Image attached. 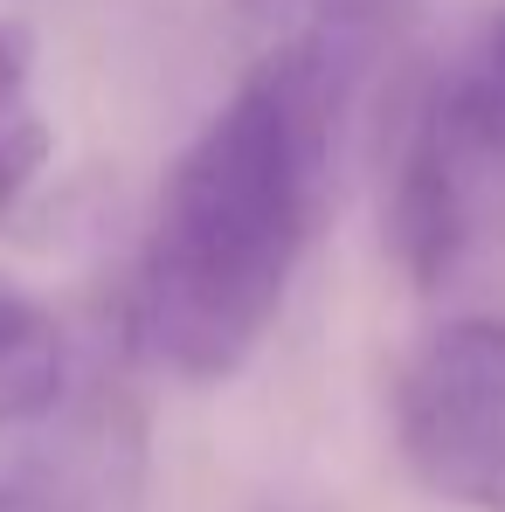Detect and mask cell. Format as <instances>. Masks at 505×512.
<instances>
[{
  "mask_svg": "<svg viewBox=\"0 0 505 512\" xmlns=\"http://www.w3.org/2000/svg\"><path fill=\"white\" fill-rule=\"evenodd\" d=\"M353 77V21H312L243 70L167 167L132 284V333L160 374L208 388L270 340L333 208Z\"/></svg>",
  "mask_w": 505,
  "mask_h": 512,
  "instance_id": "obj_1",
  "label": "cell"
},
{
  "mask_svg": "<svg viewBox=\"0 0 505 512\" xmlns=\"http://www.w3.org/2000/svg\"><path fill=\"white\" fill-rule=\"evenodd\" d=\"M485 70L505 84V7L492 14V28H485Z\"/></svg>",
  "mask_w": 505,
  "mask_h": 512,
  "instance_id": "obj_8",
  "label": "cell"
},
{
  "mask_svg": "<svg viewBox=\"0 0 505 512\" xmlns=\"http://www.w3.org/2000/svg\"><path fill=\"white\" fill-rule=\"evenodd\" d=\"M35 28L0 14V215L21 208V194L42 180L49 153H56V125L42 118V97H35Z\"/></svg>",
  "mask_w": 505,
  "mask_h": 512,
  "instance_id": "obj_4",
  "label": "cell"
},
{
  "mask_svg": "<svg viewBox=\"0 0 505 512\" xmlns=\"http://www.w3.org/2000/svg\"><path fill=\"white\" fill-rule=\"evenodd\" d=\"M250 7H256V14H270V7H277V0H250Z\"/></svg>",
  "mask_w": 505,
  "mask_h": 512,
  "instance_id": "obj_9",
  "label": "cell"
},
{
  "mask_svg": "<svg viewBox=\"0 0 505 512\" xmlns=\"http://www.w3.org/2000/svg\"><path fill=\"white\" fill-rule=\"evenodd\" d=\"M388 180V243L409 284L443 291L505 215V84L471 63L416 97Z\"/></svg>",
  "mask_w": 505,
  "mask_h": 512,
  "instance_id": "obj_2",
  "label": "cell"
},
{
  "mask_svg": "<svg viewBox=\"0 0 505 512\" xmlns=\"http://www.w3.org/2000/svg\"><path fill=\"white\" fill-rule=\"evenodd\" d=\"M56 402H63V340L56 333L0 353V429L28 423V416H49Z\"/></svg>",
  "mask_w": 505,
  "mask_h": 512,
  "instance_id": "obj_5",
  "label": "cell"
},
{
  "mask_svg": "<svg viewBox=\"0 0 505 512\" xmlns=\"http://www.w3.org/2000/svg\"><path fill=\"white\" fill-rule=\"evenodd\" d=\"M42 333H56L49 326V312L21 291V284H7L0 277V353H14V346H28V340H42Z\"/></svg>",
  "mask_w": 505,
  "mask_h": 512,
  "instance_id": "obj_7",
  "label": "cell"
},
{
  "mask_svg": "<svg viewBox=\"0 0 505 512\" xmlns=\"http://www.w3.org/2000/svg\"><path fill=\"white\" fill-rule=\"evenodd\" d=\"M395 450L429 499L505 512V312L443 319L402 360Z\"/></svg>",
  "mask_w": 505,
  "mask_h": 512,
  "instance_id": "obj_3",
  "label": "cell"
},
{
  "mask_svg": "<svg viewBox=\"0 0 505 512\" xmlns=\"http://www.w3.org/2000/svg\"><path fill=\"white\" fill-rule=\"evenodd\" d=\"M0 512H90L63 471H0Z\"/></svg>",
  "mask_w": 505,
  "mask_h": 512,
  "instance_id": "obj_6",
  "label": "cell"
}]
</instances>
